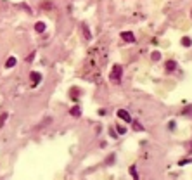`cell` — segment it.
<instances>
[{"mask_svg": "<svg viewBox=\"0 0 192 180\" xmlns=\"http://www.w3.org/2000/svg\"><path fill=\"white\" fill-rule=\"evenodd\" d=\"M69 114H71V116H75V118H78L80 114H82V111H80V107H78V106H73V107L69 109Z\"/></svg>", "mask_w": 192, "mask_h": 180, "instance_id": "8992f818", "label": "cell"}, {"mask_svg": "<svg viewBox=\"0 0 192 180\" xmlns=\"http://www.w3.org/2000/svg\"><path fill=\"white\" fill-rule=\"evenodd\" d=\"M82 31H83V35H85V38H87V40H90V38H92V35H90L87 24H82Z\"/></svg>", "mask_w": 192, "mask_h": 180, "instance_id": "ba28073f", "label": "cell"}, {"mask_svg": "<svg viewBox=\"0 0 192 180\" xmlns=\"http://www.w3.org/2000/svg\"><path fill=\"white\" fill-rule=\"evenodd\" d=\"M189 163H192V159H190V158H187V159H182V161H180L178 165H180V166H184V165H189Z\"/></svg>", "mask_w": 192, "mask_h": 180, "instance_id": "9a60e30c", "label": "cell"}, {"mask_svg": "<svg viewBox=\"0 0 192 180\" xmlns=\"http://www.w3.org/2000/svg\"><path fill=\"white\" fill-rule=\"evenodd\" d=\"M133 128H135L137 132H142V130H144V126H142V125L138 123V121H137V123H133Z\"/></svg>", "mask_w": 192, "mask_h": 180, "instance_id": "5bb4252c", "label": "cell"}, {"mask_svg": "<svg viewBox=\"0 0 192 180\" xmlns=\"http://www.w3.org/2000/svg\"><path fill=\"white\" fill-rule=\"evenodd\" d=\"M151 57H152V61H159V57H161V54H159V52H152V54H151Z\"/></svg>", "mask_w": 192, "mask_h": 180, "instance_id": "4fadbf2b", "label": "cell"}, {"mask_svg": "<svg viewBox=\"0 0 192 180\" xmlns=\"http://www.w3.org/2000/svg\"><path fill=\"white\" fill-rule=\"evenodd\" d=\"M35 55H36V52H31V54H29V55L26 57V61H28V62H31V61L35 59Z\"/></svg>", "mask_w": 192, "mask_h": 180, "instance_id": "e0dca14e", "label": "cell"}, {"mask_svg": "<svg viewBox=\"0 0 192 180\" xmlns=\"http://www.w3.org/2000/svg\"><path fill=\"white\" fill-rule=\"evenodd\" d=\"M130 175H132V177H133L135 180H138V173H137V168H135V165L130 166Z\"/></svg>", "mask_w": 192, "mask_h": 180, "instance_id": "8fae6325", "label": "cell"}, {"mask_svg": "<svg viewBox=\"0 0 192 180\" xmlns=\"http://www.w3.org/2000/svg\"><path fill=\"white\" fill-rule=\"evenodd\" d=\"M109 135H111L113 138H116V135H118V133H116L114 130H111V128H109Z\"/></svg>", "mask_w": 192, "mask_h": 180, "instance_id": "d6986e66", "label": "cell"}, {"mask_svg": "<svg viewBox=\"0 0 192 180\" xmlns=\"http://www.w3.org/2000/svg\"><path fill=\"white\" fill-rule=\"evenodd\" d=\"M29 80H31L33 85L42 83V73H38V71H31V73H29Z\"/></svg>", "mask_w": 192, "mask_h": 180, "instance_id": "7a4b0ae2", "label": "cell"}, {"mask_svg": "<svg viewBox=\"0 0 192 180\" xmlns=\"http://www.w3.org/2000/svg\"><path fill=\"white\" fill-rule=\"evenodd\" d=\"M16 57H9L7 59V62H5V68H12V66H16Z\"/></svg>", "mask_w": 192, "mask_h": 180, "instance_id": "9c48e42d", "label": "cell"}, {"mask_svg": "<svg viewBox=\"0 0 192 180\" xmlns=\"http://www.w3.org/2000/svg\"><path fill=\"white\" fill-rule=\"evenodd\" d=\"M35 29H36V33H43V31H45V23L38 21V23L35 24Z\"/></svg>", "mask_w": 192, "mask_h": 180, "instance_id": "52a82bcc", "label": "cell"}, {"mask_svg": "<svg viewBox=\"0 0 192 180\" xmlns=\"http://www.w3.org/2000/svg\"><path fill=\"white\" fill-rule=\"evenodd\" d=\"M165 69L166 71H175V69H177V62L175 61H166L165 62Z\"/></svg>", "mask_w": 192, "mask_h": 180, "instance_id": "5b68a950", "label": "cell"}, {"mask_svg": "<svg viewBox=\"0 0 192 180\" xmlns=\"http://www.w3.org/2000/svg\"><path fill=\"white\" fill-rule=\"evenodd\" d=\"M118 118H121V119H125L126 123H130V121H132L130 113H128V111H125V109H118Z\"/></svg>", "mask_w": 192, "mask_h": 180, "instance_id": "277c9868", "label": "cell"}, {"mask_svg": "<svg viewBox=\"0 0 192 180\" xmlns=\"http://www.w3.org/2000/svg\"><path fill=\"white\" fill-rule=\"evenodd\" d=\"M7 118H9V114H7V113H2V114H0V126H4V125H5Z\"/></svg>", "mask_w": 192, "mask_h": 180, "instance_id": "7c38bea8", "label": "cell"}, {"mask_svg": "<svg viewBox=\"0 0 192 180\" xmlns=\"http://www.w3.org/2000/svg\"><path fill=\"white\" fill-rule=\"evenodd\" d=\"M180 42H182V45H184V47H190V45H192V40L189 38V36H184Z\"/></svg>", "mask_w": 192, "mask_h": 180, "instance_id": "30bf717a", "label": "cell"}, {"mask_svg": "<svg viewBox=\"0 0 192 180\" xmlns=\"http://www.w3.org/2000/svg\"><path fill=\"white\" fill-rule=\"evenodd\" d=\"M121 75H123V68H121L119 64H114L113 69H111L109 78L113 80V82H119V80H121Z\"/></svg>", "mask_w": 192, "mask_h": 180, "instance_id": "6da1fadb", "label": "cell"}, {"mask_svg": "<svg viewBox=\"0 0 192 180\" xmlns=\"http://www.w3.org/2000/svg\"><path fill=\"white\" fill-rule=\"evenodd\" d=\"M76 95H78V90L73 88V90H71V99H73V101H76V99H78Z\"/></svg>", "mask_w": 192, "mask_h": 180, "instance_id": "2e32d148", "label": "cell"}, {"mask_svg": "<svg viewBox=\"0 0 192 180\" xmlns=\"http://www.w3.org/2000/svg\"><path fill=\"white\" fill-rule=\"evenodd\" d=\"M125 132H126V130H125L123 126H118V133H119V135H123Z\"/></svg>", "mask_w": 192, "mask_h": 180, "instance_id": "ac0fdd59", "label": "cell"}, {"mask_svg": "<svg viewBox=\"0 0 192 180\" xmlns=\"http://www.w3.org/2000/svg\"><path fill=\"white\" fill-rule=\"evenodd\" d=\"M121 38H123L126 43H135V35L132 33V31H123V33H121Z\"/></svg>", "mask_w": 192, "mask_h": 180, "instance_id": "3957f363", "label": "cell"}]
</instances>
